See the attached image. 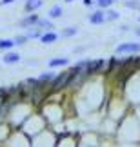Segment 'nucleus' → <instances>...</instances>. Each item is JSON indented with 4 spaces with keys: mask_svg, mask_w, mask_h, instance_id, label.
<instances>
[{
    "mask_svg": "<svg viewBox=\"0 0 140 147\" xmlns=\"http://www.w3.org/2000/svg\"><path fill=\"white\" fill-rule=\"evenodd\" d=\"M116 53L122 55V53H129V55H135V53H140V44L137 42H126V44H120L116 47Z\"/></svg>",
    "mask_w": 140,
    "mask_h": 147,
    "instance_id": "f257e3e1",
    "label": "nucleus"
},
{
    "mask_svg": "<svg viewBox=\"0 0 140 147\" xmlns=\"http://www.w3.org/2000/svg\"><path fill=\"white\" fill-rule=\"evenodd\" d=\"M102 67H104V60H87V65H86V71H87V75H93V73H97V71H102Z\"/></svg>",
    "mask_w": 140,
    "mask_h": 147,
    "instance_id": "f03ea898",
    "label": "nucleus"
},
{
    "mask_svg": "<svg viewBox=\"0 0 140 147\" xmlns=\"http://www.w3.org/2000/svg\"><path fill=\"white\" fill-rule=\"evenodd\" d=\"M89 22H91V24H102V22H106V13L104 11H95V13L89 16Z\"/></svg>",
    "mask_w": 140,
    "mask_h": 147,
    "instance_id": "7ed1b4c3",
    "label": "nucleus"
},
{
    "mask_svg": "<svg viewBox=\"0 0 140 147\" xmlns=\"http://www.w3.org/2000/svg\"><path fill=\"white\" fill-rule=\"evenodd\" d=\"M33 24H38V16H37V15L26 16V18L20 22V26H22V27H27V26H33Z\"/></svg>",
    "mask_w": 140,
    "mask_h": 147,
    "instance_id": "20e7f679",
    "label": "nucleus"
},
{
    "mask_svg": "<svg viewBox=\"0 0 140 147\" xmlns=\"http://www.w3.org/2000/svg\"><path fill=\"white\" fill-rule=\"evenodd\" d=\"M42 5V0H27L26 2V9L27 11H35Z\"/></svg>",
    "mask_w": 140,
    "mask_h": 147,
    "instance_id": "39448f33",
    "label": "nucleus"
},
{
    "mask_svg": "<svg viewBox=\"0 0 140 147\" xmlns=\"http://www.w3.org/2000/svg\"><path fill=\"white\" fill-rule=\"evenodd\" d=\"M18 60H20V56L16 55V53H7V55L4 56V62H5V64H15V62H18Z\"/></svg>",
    "mask_w": 140,
    "mask_h": 147,
    "instance_id": "423d86ee",
    "label": "nucleus"
},
{
    "mask_svg": "<svg viewBox=\"0 0 140 147\" xmlns=\"http://www.w3.org/2000/svg\"><path fill=\"white\" fill-rule=\"evenodd\" d=\"M40 40H42L44 44H51V42L57 40V35H55V33H46V35L40 36Z\"/></svg>",
    "mask_w": 140,
    "mask_h": 147,
    "instance_id": "0eeeda50",
    "label": "nucleus"
},
{
    "mask_svg": "<svg viewBox=\"0 0 140 147\" xmlns=\"http://www.w3.org/2000/svg\"><path fill=\"white\" fill-rule=\"evenodd\" d=\"M68 64V58H53L51 62H49V65L51 67H58V65H66Z\"/></svg>",
    "mask_w": 140,
    "mask_h": 147,
    "instance_id": "6e6552de",
    "label": "nucleus"
},
{
    "mask_svg": "<svg viewBox=\"0 0 140 147\" xmlns=\"http://www.w3.org/2000/svg\"><path fill=\"white\" fill-rule=\"evenodd\" d=\"M60 15H62V7H60V5H55V7H51V11H49V16H51V18H58Z\"/></svg>",
    "mask_w": 140,
    "mask_h": 147,
    "instance_id": "1a4fd4ad",
    "label": "nucleus"
},
{
    "mask_svg": "<svg viewBox=\"0 0 140 147\" xmlns=\"http://www.w3.org/2000/svg\"><path fill=\"white\" fill-rule=\"evenodd\" d=\"M15 46V40H0V49H9Z\"/></svg>",
    "mask_w": 140,
    "mask_h": 147,
    "instance_id": "9d476101",
    "label": "nucleus"
},
{
    "mask_svg": "<svg viewBox=\"0 0 140 147\" xmlns=\"http://www.w3.org/2000/svg\"><path fill=\"white\" fill-rule=\"evenodd\" d=\"M38 27H40V29H46V31H47V29H51L53 26H51V22H49V20H38Z\"/></svg>",
    "mask_w": 140,
    "mask_h": 147,
    "instance_id": "9b49d317",
    "label": "nucleus"
},
{
    "mask_svg": "<svg viewBox=\"0 0 140 147\" xmlns=\"http://www.w3.org/2000/svg\"><path fill=\"white\" fill-rule=\"evenodd\" d=\"M53 78V73H44V75H40L38 76V80H40V84H46V82H49Z\"/></svg>",
    "mask_w": 140,
    "mask_h": 147,
    "instance_id": "f8f14e48",
    "label": "nucleus"
},
{
    "mask_svg": "<svg viewBox=\"0 0 140 147\" xmlns=\"http://www.w3.org/2000/svg\"><path fill=\"white\" fill-rule=\"evenodd\" d=\"M118 18V13H116V11H106V20H116Z\"/></svg>",
    "mask_w": 140,
    "mask_h": 147,
    "instance_id": "ddd939ff",
    "label": "nucleus"
},
{
    "mask_svg": "<svg viewBox=\"0 0 140 147\" xmlns=\"http://www.w3.org/2000/svg\"><path fill=\"white\" fill-rule=\"evenodd\" d=\"M62 35H64V36H73V35H76V27H69V29H64V31H62Z\"/></svg>",
    "mask_w": 140,
    "mask_h": 147,
    "instance_id": "4468645a",
    "label": "nucleus"
},
{
    "mask_svg": "<svg viewBox=\"0 0 140 147\" xmlns=\"http://www.w3.org/2000/svg\"><path fill=\"white\" fill-rule=\"evenodd\" d=\"M113 2H115V0H97V4L100 5V7H109Z\"/></svg>",
    "mask_w": 140,
    "mask_h": 147,
    "instance_id": "2eb2a0df",
    "label": "nucleus"
},
{
    "mask_svg": "<svg viewBox=\"0 0 140 147\" xmlns=\"http://www.w3.org/2000/svg\"><path fill=\"white\" fill-rule=\"evenodd\" d=\"M26 40H27V36H16L15 38V44H16V46H22Z\"/></svg>",
    "mask_w": 140,
    "mask_h": 147,
    "instance_id": "dca6fc26",
    "label": "nucleus"
},
{
    "mask_svg": "<svg viewBox=\"0 0 140 147\" xmlns=\"http://www.w3.org/2000/svg\"><path fill=\"white\" fill-rule=\"evenodd\" d=\"M7 93H9V91H4V89H0V105L5 102V94H7Z\"/></svg>",
    "mask_w": 140,
    "mask_h": 147,
    "instance_id": "f3484780",
    "label": "nucleus"
},
{
    "mask_svg": "<svg viewBox=\"0 0 140 147\" xmlns=\"http://www.w3.org/2000/svg\"><path fill=\"white\" fill-rule=\"evenodd\" d=\"M126 5H127V7H140V4L135 2V0H129V2H126Z\"/></svg>",
    "mask_w": 140,
    "mask_h": 147,
    "instance_id": "a211bd4d",
    "label": "nucleus"
},
{
    "mask_svg": "<svg viewBox=\"0 0 140 147\" xmlns=\"http://www.w3.org/2000/svg\"><path fill=\"white\" fill-rule=\"evenodd\" d=\"M11 2H15V0H2L0 4H11Z\"/></svg>",
    "mask_w": 140,
    "mask_h": 147,
    "instance_id": "6ab92c4d",
    "label": "nucleus"
},
{
    "mask_svg": "<svg viewBox=\"0 0 140 147\" xmlns=\"http://www.w3.org/2000/svg\"><path fill=\"white\" fill-rule=\"evenodd\" d=\"M84 4H86V5H91V4H93V0H84Z\"/></svg>",
    "mask_w": 140,
    "mask_h": 147,
    "instance_id": "aec40b11",
    "label": "nucleus"
},
{
    "mask_svg": "<svg viewBox=\"0 0 140 147\" xmlns=\"http://www.w3.org/2000/svg\"><path fill=\"white\" fill-rule=\"evenodd\" d=\"M135 33H137V35H138V36H140V27H138V29H137V31H135Z\"/></svg>",
    "mask_w": 140,
    "mask_h": 147,
    "instance_id": "412c9836",
    "label": "nucleus"
},
{
    "mask_svg": "<svg viewBox=\"0 0 140 147\" xmlns=\"http://www.w3.org/2000/svg\"><path fill=\"white\" fill-rule=\"evenodd\" d=\"M66 2H73V0H66Z\"/></svg>",
    "mask_w": 140,
    "mask_h": 147,
    "instance_id": "4be33fe9",
    "label": "nucleus"
}]
</instances>
